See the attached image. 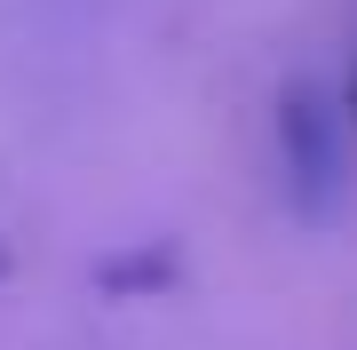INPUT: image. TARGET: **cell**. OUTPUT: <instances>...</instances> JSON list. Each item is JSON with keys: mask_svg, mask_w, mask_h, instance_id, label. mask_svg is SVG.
<instances>
[{"mask_svg": "<svg viewBox=\"0 0 357 350\" xmlns=\"http://www.w3.org/2000/svg\"><path fill=\"white\" fill-rule=\"evenodd\" d=\"M278 143H286L294 199L318 215L326 199L342 191V152H333V119H326V104H318L310 88H286V104H278Z\"/></svg>", "mask_w": 357, "mask_h": 350, "instance_id": "1", "label": "cell"}, {"mask_svg": "<svg viewBox=\"0 0 357 350\" xmlns=\"http://www.w3.org/2000/svg\"><path fill=\"white\" fill-rule=\"evenodd\" d=\"M349 112H357V72H349Z\"/></svg>", "mask_w": 357, "mask_h": 350, "instance_id": "3", "label": "cell"}, {"mask_svg": "<svg viewBox=\"0 0 357 350\" xmlns=\"http://www.w3.org/2000/svg\"><path fill=\"white\" fill-rule=\"evenodd\" d=\"M0 279H8V239H0Z\"/></svg>", "mask_w": 357, "mask_h": 350, "instance_id": "2", "label": "cell"}]
</instances>
